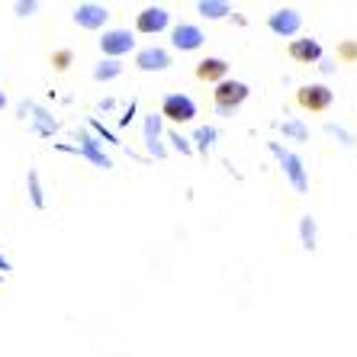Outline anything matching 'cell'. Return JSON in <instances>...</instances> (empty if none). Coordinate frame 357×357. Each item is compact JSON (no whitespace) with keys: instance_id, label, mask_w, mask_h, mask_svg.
Returning a JSON list of instances; mask_svg holds the SVG:
<instances>
[{"instance_id":"obj_1","label":"cell","mask_w":357,"mask_h":357,"mask_svg":"<svg viewBox=\"0 0 357 357\" xmlns=\"http://www.w3.org/2000/svg\"><path fill=\"white\" fill-rule=\"evenodd\" d=\"M251 87L245 81H235V77H225L222 84H216V91H213V103H216V113L219 116H232L235 109L248 100Z\"/></svg>"},{"instance_id":"obj_2","label":"cell","mask_w":357,"mask_h":357,"mask_svg":"<svg viewBox=\"0 0 357 357\" xmlns=\"http://www.w3.org/2000/svg\"><path fill=\"white\" fill-rule=\"evenodd\" d=\"M271 151L277 155V161H280L287 181L293 183V190H296V193H306L309 190V174H306V167H303V158H299L296 151L283 149L280 142H271Z\"/></svg>"},{"instance_id":"obj_3","label":"cell","mask_w":357,"mask_h":357,"mask_svg":"<svg viewBox=\"0 0 357 357\" xmlns=\"http://www.w3.org/2000/svg\"><path fill=\"white\" fill-rule=\"evenodd\" d=\"M296 103L309 113H325L335 103V91L328 84H306V87L296 91Z\"/></svg>"},{"instance_id":"obj_4","label":"cell","mask_w":357,"mask_h":357,"mask_svg":"<svg viewBox=\"0 0 357 357\" xmlns=\"http://www.w3.org/2000/svg\"><path fill=\"white\" fill-rule=\"evenodd\" d=\"M161 119H171V123H190L193 116H197V103H193V97H187V93H167L165 100H161Z\"/></svg>"},{"instance_id":"obj_5","label":"cell","mask_w":357,"mask_h":357,"mask_svg":"<svg viewBox=\"0 0 357 357\" xmlns=\"http://www.w3.org/2000/svg\"><path fill=\"white\" fill-rule=\"evenodd\" d=\"M132 49H135V36L129 29H103V36H100V52L113 61H119Z\"/></svg>"},{"instance_id":"obj_6","label":"cell","mask_w":357,"mask_h":357,"mask_svg":"<svg viewBox=\"0 0 357 357\" xmlns=\"http://www.w3.org/2000/svg\"><path fill=\"white\" fill-rule=\"evenodd\" d=\"M267 29L274 36H280V39H293V36L303 29V17H299V10H293V7H280L267 17Z\"/></svg>"},{"instance_id":"obj_7","label":"cell","mask_w":357,"mask_h":357,"mask_svg":"<svg viewBox=\"0 0 357 357\" xmlns=\"http://www.w3.org/2000/svg\"><path fill=\"white\" fill-rule=\"evenodd\" d=\"M167 26H171V13L165 7H145L135 17V33H142V36H158V33H165Z\"/></svg>"},{"instance_id":"obj_8","label":"cell","mask_w":357,"mask_h":357,"mask_svg":"<svg viewBox=\"0 0 357 357\" xmlns=\"http://www.w3.org/2000/svg\"><path fill=\"white\" fill-rule=\"evenodd\" d=\"M203 42H206V33H203L197 23H177L174 29H171V45H174L177 52H197Z\"/></svg>"},{"instance_id":"obj_9","label":"cell","mask_w":357,"mask_h":357,"mask_svg":"<svg viewBox=\"0 0 357 357\" xmlns=\"http://www.w3.org/2000/svg\"><path fill=\"white\" fill-rule=\"evenodd\" d=\"M107 20H109V10L103 7V3H77L75 7V23L81 26V29H87V33L103 29Z\"/></svg>"},{"instance_id":"obj_10","label":"cell","mask_w":357,"mask_h":357,"mask_svg":"<svg viewBox=\"0 0 357 357\" xmlns=\"http://www.w3.org/2000/svg\"><path fill=\"white\" fill-rule=\"evenodd\" d=\"M135 68L139 71H167L171 68V52L161 45H149V49L135 52Z\"/></svg>"},{"instance_id":"obj_11","label":"cell","mask_w":357,"mask_h":357,"mask_svg":"<svg viewBox=\"0 0 357 357\" xmlns=\"http://www.w3.org/2000/svg\"><path fill=\"white\" fill-rule=\"evenodd\" d=\"M161 113H149L145 116V123H142V135H145V145H149V151L155 155V158H165L167 155V149H165V132H161Z\"/></svg>"},{"instance_id":"obj_12","label":"cell","mask_w":357,"mask_h":357,"mask_svg":"<svg viewBox=\"0 0 357 357\" xmlns=\"http://www.w3.org/2000/svg\"><path fill=\"white\" fill-rule=\"evenodd\" d=\"M287 52H290V59L299 61V65H319V61H322V45H319V39H293Z\"/></svg>"},{"instance_id":"obj_13","label":"cell","mask_w":357,"mask_h":357,"mask_svg":"<svg viewBox=\"0 0 357 357\" xmlns=\"http://www.w3.org/2000/svg\"><path fill=\"white\" fill-rule=\"evenodd\" d=\"M77 142H81V145H77V155H81V158H87V161H93V165L97 167H103V171H109V167H113V161L107 158V155H103V151H100V142L93 139L91 132H87V129H84V132H77Z\"/></svg>"},{"instance_id":"obj_14","label":"cell","mask_w":357,"mask_h":357,"mask_svg":"<svg viewBox=\"0 0 357 357\" xmlns=\"http://www.w3.org/2000/svg\"><path fill=\"white\" fill-rule=\"evenodd\" d=\"M197 77L206 84H222L229 77V61L219 59V55H206V59L197 65Z\"/></svg>"},{"instance_id":"obj_15","label":"cell","mask_w":357,"mask_h":357,"mask_svg":"<svg viewBox=\"0 0 357 357\" xmlns=\"http://www.w3.org/2000/svg\"><path fill=\"white\" fill-rule=\"evenodd\" d=\"M197 13H199V17H206V20H222V17H229V13H232V7H229L225 0H199Z\"/></svg>"},{"instance_id":"obj_16","label":"cell","mask_w":357,"mask_h":357,"mask_svg":"<svg viewBox=\"0 0 357 357\" xmlns=\"http://www.w3.org/2000/svg\"><path fill=\"white\" fill-rule=\"evenodd\" d=\"M299 238H303V248H306L309 255L316 251V219H312V216L299 219Z\"/></svg>"},{"instance_id":"obj_17","label":"cell","mask_w":357,"mask_h":357,"mask_svg":"<svg viewBox=\"0 0 357 357\" xmlns=\"http://www.w3.org/2000/svg\"><path fill=\"white\" fill-rule=\"evenodd\" d=\"M123 75V65L113 59H103L97 68H93V81H113V77Z\"/></svg>"},{"instance_id":"obj_18","label":"cell","mask_w":357,"mask_h":357,"mask_svg":"<svg viewBox=\"0 0 357 357\" xmlns=\"http://www.w3.org/2000/svg\"><path fill=\"white\" fill-rule=\"evenodd\" d=\"M26 187H29V199H33V206L36 209L45 206V193H42V181H39V174H36V171H29V174H26Z\"/></svg>"},{"instance_id":"obj_19","label":"cell","mask_w":357,"mask_h":357,"mask_svg":"<svg viewBox=\"0 0 357 357\" xmlns=\"http://www.w3.org/2000/svg\"><path fill=\"white\" fill-rule=\"evenodd\" d=\"M193 142H197V145H193L197 151H206L209 145L216 142V129H213V126H199L197 132H193Z\"/></svg>"},{"instance_id":"obj_20","label":"cell","mask_w":357,"mask_h":357,"mask_svg":"<svg viewBox=\"0 0 357 357\" xmlns=\"http://www.w3.org/2000/svg\"><path fill=\"white\" fill-rule=\"evenodd\" d=\"M280 129H283V135H290L296 142H309V129L299 119H287V123H280Z\"/></svg>"},{"instance_id":"obj_21","label":"cell","mask_w":357,"mask_h":357,"mask_svg":"<svg viewBox=\"0 0 357 357\" xmlns=\"http://www.w3.org/2000/svg\"><path fill=\"white\" fill-rule=\"evenodd\" d=\"M75 61V52L71 49H59L55 55H52V65H55V71H68V65Z\"/></svg>"},{"instance_id":"obj_22","label":"cell","mask_w":357,"mask_h":357,"mask_svg":"<svg viewBox=\"0 0 357 357\" xmlns=\"http://www.w3.org/2000/svg\"><path fill=\"white\" fill-rule=\"evenodd\" d=\"M167 142H171V145H174L177 151H181V155H193V145L187 139H183L181 132H174V129H171V132H167Z\"/></svg>"},{"instance_id":"obj_23","label":"cell","mask_w":357,"mask_h":357,"mask_svg":"<svg viewBox=\"0 0 357 357\" xmlns=\"http://www.w3.org/2000/svg\"><path fill=\"white\" fill-rule=\"evenodd\" d=\"M338 59L341 61H354L357 59V42L354 39H344V42H341V45H338Z\"/></svg>"},{"instance_id":"obj_24","label":"cell","mask_w":357,"mask_h":357,"mask_svg":"<svg viewBox=\"0 0 357 357\" xmlns=\"http://www.w3.org/2000/svg\"><path fill=\"white\" fill-rule=\"evenodd\" d=\"M33 10H36V3H33V0H26V3H23V0H20V3H17V13H20V17H29Z\"/></svg>"},{"instance_id":"obj_25","label":"cell","mask_w":357,"mask_h":357,"mask_svg":"<svg viewBox=\"0 0 357 357\" xmlns=\"http://www.w3.org/2000/svg\"><path fill=\"white\" fill-rule=\"evenodd\" d=\"M335 68H338V65H335L332 59H322V61H319V71H322V75H335Z\"/></svg>"},{"instance_id":"obj_26","label":"cell","mask_w":357,"mask_h":357,"mask_svg":"<svg viewBox=\"0 0 357 357\" xmlns=\"http://www.w3.org/2000/svg\"><path fill=\"white\" fill-rule=\"evenodd\" d=\"M10 271H13V264H10V261L0 255V274H10Z\"/></svg>"},{"instance_id":"obj_27","label":"cell","mask_w":357,"mask_h":357,"mask_svg":"<svg viewBox=\"0 0 357 357\" xmlns=\"http://www.w3.org/2000/svg\"><path fill=\"white\" fill-rule=\"evenodd\" d=\"M3 107H7V93L0 91V109H3Z\"/></svg>"}]
</instances>
